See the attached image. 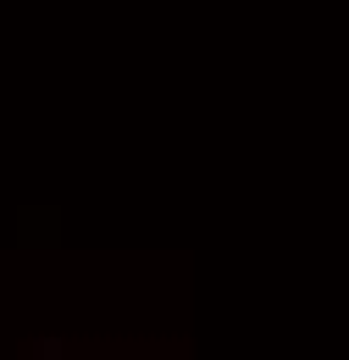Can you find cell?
Wrapping results in <instances>:
<instances>
[{
  "label": "cell",
  "mask_w": 349,
  "mask_h": 360,
  "mask_svg": "<svg viewBox=\"0 0 349 360\" xmlns=\"http://www.w3.org/2000/svg\"><path fill=\"white\" fill-rule=\"evenodd\" d=\"M39 360H61V338H39V349H34Z\"/></svg>",
  "instance_id": "cell-1"
}]
</instances>
